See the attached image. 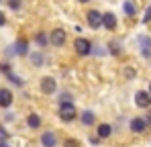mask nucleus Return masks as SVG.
Listing matches in <instances>:
<instances>
[{"label":"nucleus","mask_w":151,"mask_h":147,"mask_svg":"<svg viewBox=\"0 0 151 147\" xmlns=\"http://www.w3.org/2000/svg\"><path fill=\"white\" fill-rule=\"evenodd\" d=\"M55 88H57V84H55L53 78H43V80H41V92H43V94H53Z\"/></svg>","instance_id":"7"},{"label":"nucleus","mask_w":151,"mask_h":147,"mask_svg":"<svg viewBox=\"0 0 151 147\" xmlns=\"http://www.w3.org/2000/svg\"><path fill=\"white\" fill-rule=\"evenodd\" d=\"M37 43H39V45H47V43H49V37H47L45 33H39V35H37Z\"/></svg>","instance_id":"17"},{"label":"nucleus","mask_w":151,"mask_h":147,"mask_svg":"<svg viewBox=\"0 0 151 147\" xmlns=\"http://www.w3.org/2000/svg\"><path fill=\"white\" fill-rule=\"evenodd\" d=\"M31 59H33V63H35V66H41V63H43V55H41V53H33V55H31Z\"/></svg>","instance_id":"18"},{"label":"nucleus","mask_w":151,"mask_h":147,"mask_svg":"<svg viewBox=\"0 0 151 147\" xmlns=\"http://www.w3.org/2000/svg\"><path fill=\"white\" fill-rule=\"evenodd\" d=\"M102 24H104L108 31H114V29H116V17H114L112 12H104V14H102Z\"/></svg>","instance_id":"8"},{"label":"nucleus","mask_w":151,"mask_h":147,"mask_svg":"<svg viewBox=\"0 0 151 147\" xmlns=\"http://www.w3.org/2000/svg\"><path fill=\"white\" fill-rule=\"evenodd\" d=\"M145 122H149V125H151V112L147 115V119H145Z\"/></svg>","instance_id":"25"},{"label":"nucleus","mask_w":151,"mask_h":147,"mask_svg":"<svg viewBox=\"0 0 151 147\" xmlns=\"http://www.w3.org/2000/svg\"><path fill=\"white\" fill-rule=\"evenodd\" d=\"M123 8H125V12L129 17H135V12H137V8H135V4H133L131 0H127L125 4H123Z\"/></svg>","instance_id":"15"},{"label":"nucleus","mask_w":151,"mask_h":147,"mask_svg":"<svg viewBox=\"0 0 151 147\" xmlns=\"http://www.w3.org/2000/svg\"><path fill=\"white\" fill-rule=\"evenodd\" d=\"M12 104V92L10 90H6V88H2L0 90V106H10Z\"/></svg>","instance_id":"9"},{"label":"nucleus","mask_w":151,"mask_h":147,"mask_svg":"<svg viewBox=\"0 0 151 147\" xmlns=\"http://www.w3.org/2000/svg\"><path fill=\"white\" fill-rule=\"evenodd\" d=\"M151 21V6L147 8V12H145V17H143V23H149Z\"/></svg>","instance_id":"22"},{"label":"nucleus","mask_w":151,"mask_h":147,"mask_svg":"<svg viewBox=\"0 0 151 147\" xmlns=\"http://www.w3.org/2000/svg\"><path fill=\"white\" fill-rule=\"evenodd\" d=\"M59 100H61V102H72V94H70V92H63Z\"/></svg>","instance_id":"20"},{"label":"nucleus","mask_w":151,"mask_h":147,"mask_svg":"<svg viewBox=\"0 0 151 147\" xmlns=\"http://www.w3.org/2000/svg\"><path fill=\"white\" fill-rule=\"evenodd\" d=\"M6 23V19H4V14H2V12H0V27H2V24Z\"/></svg>","instance_id":"24"},{"label":"nucleus","mask_w":151,"mask_h":147,"mask_svg":"<svg viewBox=\"0 0 151 147\" xmlns=\"http://www.w3.org/2000/svg\"><path fill=\"white\" fill-rule=\"evenodd\" d=\"M76 108L72 102H61V108H59V117H61V121H74L76 119Z\"/></svg>","instance_id":"1"},{"label":"nucleus","mask_w":151,"mask_h":147,"mask_svg":"<svg viewBox=\"0 0 151 147\" xmlns=\"http://www.w3.org/2000/svg\"><path fill=\"white\" fill-rule=\"evenodd\" d=\"M0 147H8V145H6V141H0Z\"/></svg>","instance_id":"26"},{"label":"nucleus","mask_w":151,"mask_h":147,"mask_svg":"<svg viewBox=\"0 0 151 147\" xmlns=\"http://www.w3.org/2000/svg\"><path fill=\"white\" fill-rule=\"evenodd\" d=\"M49 43H51V45H55V47H61V45L65 43V31H63V29H55V31H51V33H49Z\"/></svg>","instance_id":"3"},{"label":"nucleus","mask_w":151,"mask_h":147,"mask_svg":"<svg viewBox=\"0 0 151 147\" xmlns=\"http://www.w3.org/2000/svg\"><path fill=\"white\" fill-rule=\"evenodd\" d=\"M0 2H2V0H0Z\"/></svg>","instance_id":"29"},{"label":"nucleus","mask_w":151,"mask_h":147,"mask_svg":"<svg viewBox=\"0 0 151 147\" xmlns=\"http://www.w3.org/2000/svg\"><path fill=\"white\" fill-rule=\"evenodd\" d=\"M74 47L80 55H90V53H92V43H90L88 39H84V37H78V39H76Z\"/></svg>","instance_id":"2"},{"label":"nucleus","mask_w":151,"mask_h":147,"mask_svg":"<svg viewBox=\"0 0 151 147\" xmlns=\"http://www.w3.org/2000/svg\"><path fill=\"white\" fill-rule=\"evenodd\" d=\"M65 147H80L78 139H65Z\"/></svg>","instance_id":"19"},{"label":"nucleus","mask_w":151,"mask_h":147,"mask_svg":"<svg viewBox=\"0 0 151 147\" xmlns=\"http://www.w3.org/2000/svg\"><path fill=\"white\" fill-rule=\"evenodd\" d=\"M41 145L43 147H55L57 145V137H55L53 131H45V133L41 135Z\"/></svg>","instance_id":"6"},{"label":"nucleus","mask_w":151,"mask_h":147,"mask_svg":"<svg viewBox=\"0 0 151 147\" xmlns=\"http://www.w3.org/2000/svg\"><path fill=\"white\" fill-rule=\"evenodd\" d=\"M145 129H147L145 119H133V121H131V131H133V133H143Z\"/></svg>","instance_id":"10"},{"label":"nucleus","mask_w":151,"mask_h":147,"mask_svg":"<svg viewBox=\"0 0 151 147\" xmlns=\"http://www.w3.org/2000/svg\"><path fill=\"white\" fill-rule=\"evenodd\" d=\"M139 41H141V47H143V55L149 57V55H151V41L147 39V37H141Z\"/></svg>","instance_id":"13"},{"label":"nucleus","mask_w":151,"mask_h":147,"mask_svg":"<svg viewBox=\"0 0 151 147\" xmlns=\"http://www.w3.org/2000/svg\"><path fill=\"white\" fill-rule=\"evenodd\" d=\"M94 121H96V117H94V112L92 110H86V112H82V122L88 127V125H94Z\"/></svg>","instance_id":"11"},{"label":"nucleus","mask_w":151,"mask_h":147,"mask_svg":"<svg viewBox=\"0 0 151 147\" xmlns=\"http://www.w3.org/2000/svg\"><path fill=\"white\" fill-rule=\"evenodd\" d=\"M86 19H88V24H90L92 29H98L102 24V14L98 10H90V12L86 14Z\"/></svg>","instance_id":"5"},{"label":"nucleus","mask_w":151,"mask_h":147,"mask_svg":"<svg viewBox=\"0 0 151 147\" xmlns=\"http://www.w3.org/2000/svg\"><path fill=\"white\" fill-rule=\"evenodd\" d=\"M19 6H21V0H10V8L12 10H17Z\"/></svg>","instance_id":"21"},{"label":"nucleus","mask_w":151,"mask_h":147,"mask_svg":"<svg viewBox=\"0 0 151 147\" xmlns=\"http://www.w3.org/2000/svg\"><path fill=\"white\" fill-rule=\"evenodd\" d=\"M6 137H8V135H6V131L0 127V141H6Z\"/></svg>","instance_id":"23"},{"label":"nucleus","mask_w":151,"mask_h":147,"mask_svg":"<svg viewBox=\"0 0 151 147\" xmlns=\"http://www.w3.org/2000/svg\"><path fill=\"white\" fill-rule=\"evenodd\" d=\"M110 133H112V127L110 125H100L98 127V137H102V139H106V137H110Z\"/></svg>","instance_id":"12"},{"label":"nucleus","mask_w":151,"mask_h":147,"mask_svg":"<svg viewBox=\"0 0 151 147\" xmlns=\"http://www.w3.org/2000/svg\"><path fill=\"white\" fill-rule=\"evenodd\" d=\"M14 49H17L19 55H27V41H19V43L14 45Z\"/></svg>","instance_id":"16"},{"label":"nucleus","mask_w":151,"mask_h":147,"mask_svg":"<svg viewBox=\"0 0 151 147\" xmlns=\"http://www.w3.org/2000/svg\"><path fill=\"white\" fill-rule=\"evenodd\" d=\"M80 2H90V0H80Z\"/></svg>","instance_id":"27"},{"label":"nucleus","mask_w":151,"mask_h":147,"mask_svg":"<svg viewBox=\"0 0 151 147\" xmlns=\"http://www.w3.org/2000/svg\"><path fill=\"white\" fill-rule=\"evenodd\" d=\"M27 125H29L31 129H37V127H41V119H39L37 115H29V119H27Z\"/></svg>","instance_id":"14"},{"label":"nucleus","mask_w":151,"mask_h":147,"mask_svg":"<svg viewBox=\"0 0 151 147\" xmlns=\"http://www.w3.org/2000/svg\"><path fill=\"white\" fill-rule=\"evenodd\" d=\"M149 94H151V84H149Z\"/></svg>","instance_id":"28"},{"label":"nucleus","mask_w":151,"mask_h":147,"mask_svg":"<svg viewBox=\"0 0 151 147\" xmlns=\"http://www.w3.org/2000/svg\"><path fill=\"white\" fill-rule=\"evenodd\" d=\"M135 102H137V106H141V108H149L151 106V94L145 92V90H139V92L135 94Z\"/></svg>","instance_id":"4"}]
</instances>
